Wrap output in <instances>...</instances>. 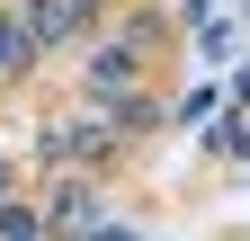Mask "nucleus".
<instances>
[{
	"label": "nucleus",
	"instance_id": "2",
	"mask_svg": "<svg viewBox=\"0 0 250 241\" xmlns=\"http://www.w3.org/2000/svg\"><path fill=\"white\" fill-rule=\"evenodd\" d=\"M18 45H27V36H18V27H9V18H0V72H9V63H18Z\"/></svg>",
	"mask_w": 250,
	"mask_h": 241
},
{
	"label": "nucleus",
	"instance_id": "1",
	"mask_svg": "<svg viewBox=\"0 0 250 241\" xmlns=\"http://www.w3.org/2000/svg\"><path fill=\"white\" fill-rule=\"evenodd\" d=\"M72 0H36V9H27V45H62V36H72Z\"/></svg>",
	"mask_w": 250,
	"mask_h": 241
},
{
	"label": "nucleus",
	"instance_id": "3",
	"mask_svg": "<svg viewBox=\"0 0 250 241\" xmlns=\"http://www.w3.org/2000/svg\"><path fill=\"white\" fill-rule=\"evenodd\" d=\"M0 188H9V170H0Z\"/></svg>",
	"mask_w": 250,
	"mask_h": 241
}]
</instances>
